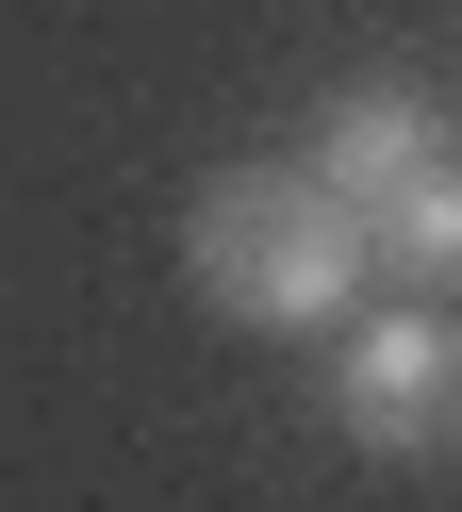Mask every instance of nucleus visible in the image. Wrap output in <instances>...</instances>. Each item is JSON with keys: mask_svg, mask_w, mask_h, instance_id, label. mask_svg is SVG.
Listing matches in <instances>:
<instances>
[{"mask_svg": "<svg viewBox=\"0 0 462 512\" xmlns=\"http://www.w3.org/2000/svg\"><path fill=\"white\" fill-rule=\"evenodd\" d=\"M330 430L363 463H446L462 446V331L446 298H396V314H330Z\"/></svg>", "mask_w": 462, "mask_h": 512, "instance_id": "nucleus-3", "label": "nucleus"}, {"mask_svg": "<svg viewBox=\"0 0 462 512\" xmlns=\"http://www.w3.org/2000/svg\"><path fill=\"white\" fill-rule=\"evenodd\" d=\"M182 281L231 314V331H330L380 265H363L347 199H330L297 149H264V166H215L182 199Z\"/></svg>", "mask_w": 462, "mask_h": 512, "instance_id": "nucleus-1", "label": "nucleus"}, {"mask_svg": "<svg viewBox=\"0 0 462 512\" xmlns=\"http://www.w3.org/2000/svg\"><path fill=\"white\" fill-rule=\"evenodd\" d=\"M297 166L347 199L363 265H380L396 298H429V281L462 265V149H446V100H429V83H347V100L297 133Z\"/></svg>", "mask_w": 462, "mask_h": 512, "instance_id": "nucleus-2", "label": "nucleus"}]
</instances>
